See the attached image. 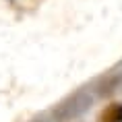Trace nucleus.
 I'll use <instances>...</instances> for the list:
<instances>
[{"instance_id": "f257e3e1", "label": "nucleus", "mask_w": 122, "mask_h": 122, "mask_svg": "<svg viewBox=\"0 0 122 122\" xmlns=\"http://www.w3.org/2000/svg\"><path fill=\"white\" fill-rule=\"evenodd\" d=\"M97 122H122V103L114 102L110 106H106L102 110L99 118H97Z\"/></svg>"}]
</instances>
